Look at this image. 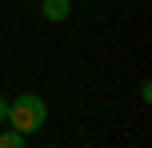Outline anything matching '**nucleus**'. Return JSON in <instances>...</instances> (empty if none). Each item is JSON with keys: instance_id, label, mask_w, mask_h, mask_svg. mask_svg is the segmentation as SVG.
Here are the masks:
<instances>
[{"instance_id": "nucleus-1", "label": "nucleus", "mask_w": 152, "mask_h": 148, "mask_svg": "<svg viewBox=\"0 0 152 148\" xmlns=\"http://www.w3.org/2000/svg\"><path fill=\"white\" fill-rule=\"evenodd\" d=\"M4 124L16 128V132H24V136L40 132V128L48 124V104H44V96L20 92L16 100H8V120H4Z\"/></svg>"}, {"instance_id": "nucleus-6", "label": "nucleus", "mask_w": 152, "mask_h": 148, "mask_svg": "<svg viewBox=\"0 0 152 148\" xmlns=\"http://www.w3.org/2000/svg\"><path fill=\"white\" fill-rule=\"evenodd\" d=\"M48 148H56V144H48Z\"/></svg>"}, {"instance_id": "nucleus-8", "label": "nucleus", "mask_w": 152, "mask_h": 148, "mask_svg": "<svg viewBox=\"0 0 152 148\" xmlns=\"http://www.w3.org/2000/svg\"><path fill=\"white\" fill-rule=\"evenodd\" d=\"M24 148H28V144H24Z\"/></svg>"}, {"instance_id": "nucleus-7", "label": "nucleus", "mask_w": 152, "mask_h": 148, "mask_svg": "<svg viewBox=\"0 0 152 148\" xmlns=\"http://www.w3.org/2000/svg\"><path fill=\"white\" fill-rule=\"evenodd\" d=\"M80 148H88V144H80Z\"/></svg>"}, {"instance_id": "nucleus-5", "label": "nucleus", "mask_w": 152, "mask_h": 148, "mask_svg": "<svg viewBox=\"0 0 152 148\" xmlns=\"http://www.w3.org/2000/svg\"><path fill=\"white\" fill-rule=\"evenodd\" d=\"M4 120H8V100L0 96V124H4Z\"/></svg>"}, {"instance_id": "nucleus-3", "label": "nucleus", "mask_w": 152, "mask_h": 148, "mask_svg": "<svg viewBox=\"0 0 152 148\" xmlns=\"http://www.w3.org/2000/svg\"><path fill=\"white\" fill-rule=\"evenodd\" d=\"M28 144V136L16 132V128H8V132H0V148H24Z\"/></svg>"}, {"instance_id": "nucleus-4", "label": "nucleus", "mask_w": 152, "mask_h": 148, "mask_svg": "<svg viewBox=\"0 0 152 148\" xmlns=\"http://www.w3.org/2000/svg\"><path fill=\"white\" fill-rule=\"evenodd\" d=\"M148 100H152V84L144 80V84H140V104H148Z\"/></svg>"}, {"instance_id": "nucleus-2", "label": "nucleus", "mask_w": 152, "mask_h": 148, "mask_svg": "<svg viewBox=\"0 0 152 148\" xmlns=\"http://www.w3.org/2000/svg\"><path fill=\"white\" fill-rule=\"evenodd\" d=\"M36 4L44 12V20H52V24H64L72 16V0H36Z\"/></svg>"}]
</instances>
